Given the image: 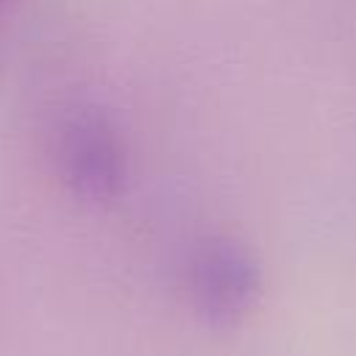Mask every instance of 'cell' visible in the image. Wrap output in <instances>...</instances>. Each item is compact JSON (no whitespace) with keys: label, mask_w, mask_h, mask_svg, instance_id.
<instances>
[{"label":"cell","mask_w":356,"mask_h":356,"mask_svg":"<svg viewBox=\"0 0 356 356\" xmlns=\"http://www.w3.org/2000/svg\"><path fill=\"white\" fill-rule=\"evenodd\" d=\"M8 6V0H0V14H3V8Z\"/></svg>","instance_id":"cell-3"},{"label":"cell","mask_w":356,"mask_h":356,"mask_svg":"<svg viewBox=\"0 0 356 356\" xmlns=\"http://www.w3.org/2000/svg\"><path fill=\"white\" fill-rule=\"evenodd\" d=\"M56 164L81 200H114L125 181V150L114 122L100 108H72L56 131Z\"/></svg>","instance_id":"cell-1"},{"label":"cell","mask_w":356,"mask_h":356,"mask_svg":"<svg viewBox=\"0 0 356 356\" xmlns=\"http://www.w3.org/2000/svg\"><path fill=\"white\" fill-rule=\"evenodd\" d=\"M186 289L206 323L231 325L256 303L259 264L245 245L228 236H206L189 253Z\"/></svg>","instance_id":"cell-2"}]
</instances>
